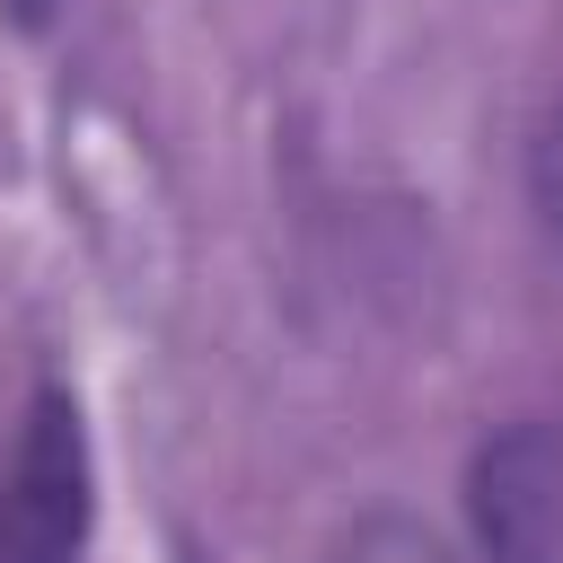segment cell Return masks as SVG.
Returning <instances> with one entry per match:
<instances>
[{
	"mask_svg": "<svg viewBox=\"0 0 563 563\" xmlns=\"http://www.w3.org/2000/svg\"><path fill=\"white\" fill-rule=\"evenodd\" d=\"M88 537V440L70 396H35L0 475V563H79Z\"/></svg>",
	"mask_w": 563,
	"mask_h": 563,
	"instance_id": "6da1fadb",
	"label": "cell"
},
{
	"mask_svg": "<svg viewBox=\"0 0 563 563\" xmlns=\"http://www.w3.org/2000/svg\"><path fill=\"white\" fill-rule=\"evenodd\" d=\"M466 510L493 563H563V431L519 422L484 440L466 475Z\"/></svg>",
	"mask_w": 563,
	"mask_h": 563,
	"instance_id": "7a4b0ae2",
	"label": "cell"
},
{
	"mask_svg": "<svg viewBox=\"0 0 563 563\" xmlns=\"http://www.w3.org/2000/svg\"><path fill=\"white\" fill-rule=\"evenodd\" d=\"M334 563H449V554H440V537H422L413 519H361V528L334 545Z\"/></svg>",
	"mask_w": 563,
	"mask_h": 563,
	"instance_id": "3957f363",
	"label": "cell"
},
{
	"mask_svg": "<svg viewBox=\"0 0 563 563\" xmlns=\"http://www.w3.org/2000/svg\"><path fill=\"white\" fill-rule=\"evenodd\" d=\"M528 194H537L545 238L563 246V106L545 114V132H537V150H528Z\"/></svg>",
	"mask_w": 563,
	"mask_h": 563,
	"instance_id": "277c9868",
	"label": "cell"
},
{
	"mask_svg": "<svg viewBox=\"0 0 563 563\" xmlns=\"http://www.w3.org/2000/svg\"><path fill=\"white\" fill-rule=\"evenodd\" d=\"M44 9H53V0H9V18H26V26H35Z\"/></svg>",
	"mask_w": 563,
	"mask_h": 563,
	"instance_id": "5b68a950",
	"label": "cell"
}]
</instances>
